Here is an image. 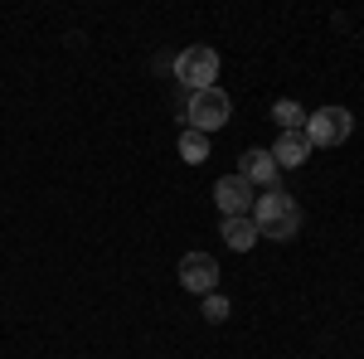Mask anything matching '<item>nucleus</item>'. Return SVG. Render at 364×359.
<instances>
[{"label": "nucleus", "instance_id": "1", "mask_svg": "<svg viewBox=\"0 0 364 359\" xmlns=\"http://www.w3.org/2000/svg\"><path fill=\"white\" fill-rule=\"evenodd\" d=\"M248 219L257 223V233H262V238L287 243V238H296V233H301V204L282 190V185H272V190H262L257 199H252V214H248Z\"/></svg>", "mask_w": 364, "mask_h": 359}, {"label": "nucleus", "instance_id": "2", "mask_svg": "<svg viewBox=\"0 0 364 359\" xmlns=\"http://www.w3.org/2000/svg\"><path fill=\"white\" fill-rule=\"evenodd\" d=\"M170 68H175V83L180 87L204 92V87H214V78H219V54L209 44H190V49H180V54L170 58Z\"/></svg>", "mask_w": 364, "mask_h": 359}, {"label": "nucleus", "instance_id": "3", "mask_svg": "<svg viewBox=\"0 0 364 359\" xmlns=\"http://www.w3.org/2000/svg\"><path fill=\"white\" fill-rule=\"evenodd\" d=\"M228 117H233V102H228V92L219 83L204 87V92H190V107H185V122H190V132H219L228 127Z\"/></svg>", "mask_w": 364, "mask_h": 359}, {"label": "nucleus", "instance_id": "4", "mask_svg": "<svg viewBox=\"0 0 364 359\" xmlns=\"http://www.w3.org/2000/svg\"><path fill=\"white\" fill-rule=\"evenodd\" d=\"M355 132V117L345 107H321L306 117V141L311 146H321V151H331V146H345Z\"/></svg>", "mask_w": 364, "mask_h": 359}, {"label": "nucleus", "instance_id": "5", "mask_svg": "<svg viewBox=\"0 0 364 359\" xmlns=\"http://www.w3.org/2000/svg\"><path fill=\"white\" fill-rule=\"evenodd\" d=\"M180 286L195 296H214L219 291V262L209 252H185L180 257Z\"/></svg>", "mask_w": 364, "mask_h": 359}, {"label": "nucleus", "instance_id": "6", "mask_svg": "<svg viewBox=\"0 0 364 359\" xmlns=\"http://www.w3.org/2000/svg\"><path fill=\"white\" fill-rule=\"evenodd\" d=\"M252 199H257V190H252L238 170L224 175V180L214 185V204L224 209V219H248V214H252Z\"/></svg>", "mask_w": 364, "mask_h": 359}, {"label": "nucleus", "instance_id": "7", "mask_svg": "<svg viewBox=\"0 0 364 359\" xmlns=\"http://www.w3.org/2000/svg\"><path fill=\"white\" fill-rule=\"evenodd\" d=\"M238 175L248 180L252 190H272V185H282V170L277 161H272V151H243V161H238Z\"/></svg>", "mask_w": 364, "mask_h": 359}, {"label": "nucleus", "instance_id": "8", "mask_svg": "<svg viewBox=\"0 0 364 359\" xmlns=\"http://www.w3.org/2000/svg\"><path fill=\"white\" fill-rule=\"evenodd\" d=\"M306 156H311L306 132H282V141L272 146V161H277V170H296V166H306Z\"/></svg>", "mask_w": 364, "mask_h": 359}, {"label": "nucleus", "instance_id": "9", "mask_svg": "<svg viewBox=\"0 0 364 359\" xmlns=\"http://www.w3.org/2000/svg\"><path fill=\"white\" fill-rule=\"evenodd\" d=\"M219 233H224V243H228L233 252H248V248H257V238H262L252 219H224V228H219Z\"/></svg>", "mask_w": 364, "mask_h": 359}, {"label": "nucleus", "instance_id": "10", "mask_svg": "<svg viewBox=\"0 0 364 359\" xmlns=\"http://www.w3.org/2000/svg\"><path fill=\"white\" fill-rule=\"evenodd\" d=\"M272 117H277L282 132H306V107H301V102H291V97L272 102Z\"/></svg>", "mask_w": 364, "mask_h": 359}, {"label": "nucleus", "instance_id": "11", "mask_svg": "<svg viewBox=\"0 0 364 359\" xmlns=\"http://www.w3.org/2000/svg\"><path fill=\"white\" fill-rule=\"evenodd\" d=\"M180 161H190V166H204V161H209V136L185 127V136H180Z\"/></svg>", "mask_w": 364, "mask_h": 359}, {"label": "nucleus", "instance_id": "12", "mask_svg": "<svg viewBox=\"0 0 364 359\" xmlns=\"http://www.w3.org/2000/svg\"><path fill=\"white\" fill-rule=\"evenodd\" d=\"M204 321H209V326H224V321H228V301L219 296V291L204 296Z\"/></svg>", "mask_w": 364, "mask_h": 359}]
</instances>
